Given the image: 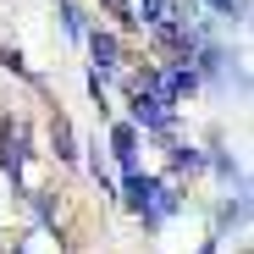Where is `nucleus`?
Returning <instances> with one entry per match:
<instances>
[{"label":"nucleus","mask_w":254,"mask_h":254,"mask_svg":"<svg viewBox=\"0 0 254 254\" xmlns=\"http://www.w3.org/2000/svg\"><path fill=\"white\" fill-rule=\"evenodd\" d=\"M33 127L22 111H0V177L11 183V193H28V160H33Z\"/></svg>","instance_id":"f257e3e1"},{"label":"nucleus","mask_w":254,"mask_h":254,"mask_svg":"<svg viewBox=\"0 0 254 254\" xmlns=\"http://www.w3.org/2000/svg\"><path fill=\"white\" fill-rule=\"evenodd\" d=\"M122 105H127V122H133L144 138H172V133H177V111H183V105H172L166 94H155L149 83L122 89Z\"/></svg>","instance_id":"f03ea898"},{"label":"nucleus","mask_w":254,"mask_h":254,"mask_svg":"<svg viewBox=\"0 0 254 254\" xmlns=\"http://www.w3.org/2000/svg\"><path fill=\"white\" fill-rule=\"evenodd\" d=\"M77 50H89V66H94L105 83H116V72L133 61V56H127V33H116L111 22H89V33H83Z\"/></svg>","instance_id":"7ed1b4c3"},{"label":"nucleus","mask_w":254,"mask_h":254,"mask_svg":"<svg viewBox=\"0 0 254 254\" xmlns=\"http://www.w3.org/2000/svg\"><path fill=\"white\" fill-rule=\"evenodd\" d=\"M138 144H144V133L127 116L105 122V160H116V172H138Z\"/></svg>","instance_id":"20e7f679"},{"label":"nucleus","mask_w":254,"mask_h":254,"mask_svg":"<svg viewBox=\"0 0 254 254\" xmlns=\"http://www.w3.org/2000/svg\"><path fill=\"white\" fill-rule=\"evenodd\" d=\"M50 155L56 166H83V138H77L72 116L61 111V100H50Z\"/></svg>","instance_id":"39448f33"},{"label":"nucleus","mask_w":254,"mask_h":254,"mask_svg":"<svg viewBox=\"0 0 254 254\" xmlns=\"http://www.w3.org/2000/svg\"><path fill=\"white\" fill-rule=\"evenodd\" d=\"M249 227V188H227V199L216 204V238H232V232H243Z\"/></svg>","instance_id":"423d86ee"},{"label":"nucleus","mask_w":254,"mask_h":254,"mask_svg":"<svg viewBox=\"0 0 254 254\" xmlns=\"http://www.w3.org/2000/svg\"><path fill=\"white\" fill-rule=\"evenodd\" d=\"M160 144H166V160H172L166 177H199V172H204V149H199V144H188V138H177V133L160 138Z\"/></svg>","instance_id":"0eeeda50"},{"label":"nucleus","mask_w":254,"mask_h":254,"mask_svg":"<svg viewBox=\"0 0 254 254\" xmlns=\"http://www.w3.org/2000/svg\"><path fill=\"white\" fill-rule=\"evenodd\" d=\"M56 22H61V39H66V45L77 50V45H83V33H89V22H94V17L83 11L77 0H56Z\"/></svg>","instance_id":"6e6552de"},{"label":"nucleus","mask_w":254,"mask_h":254,"mask_svg":"<svg viewBox=\"0 0 254 254\" xmlns=\"http://www.w3.org/2000/svg\"><path fill=\"white\" fill-rule=\"evenodd\" d=\"M0 72H11V77H22L28 89H39V94L50 89V83H45V72H33V66H28V56H22L17 45H0Z\"/></svg>","instance_id":"1a4fd4ad"},{"label":"nucleus","mask_w":254,"mask_h":254,"mask_svg":"<svg viewBox=\"0 0 254 254\" xmlns=\"http://www.w3.org/2000/svg\"><path fill=\"white\" fill-rule=\"evenodd\" d=\"M193 6H199L204 17L232 22V28H243V22H249V0H193Z\"/></svg>","instance_id":"9d476101"},{"label":"nucleus","mask_w":254,"mask_h":254,"mask_svg":"<svg viewBox=\"0 0 254 254\" xmlns=\"http://www.w3.org/2000/svg\"><path fill=\"white\" fill-rule=\"evenodd\" d=\"M177 11H183V0H133L138 28H155V22H166V17H177Z\"/></svg>","instance_id":"9b49d317"},{"label":"nucleus","mask_w":254,"mask_h":254,"mask_svg":"<svg viewBox=\"0 0 254 254\" xmlns=\"http://www.w3.org/2000/svg\"><path fill=\"white\" fill-rule=\"evenodd\" d=\"M94 6L105 11V22L116 33H138V17H133V0H94Z\"/></svg>","instance_id":"f8f14e48"},{"label":"nucleus","mask_w":254,"mask_h":254,"mask_svg":"<svg viewBox=\"0 0 254 254\" xmlns=\"http://www.w3.org/2000/svg\"><path fill=\"white\" fill-rule=\"evenodd\" d=\"M199 254H221V238H216V232H210V238L199 243Z\"/></svg>","instance_id":"ddd939ff"},{"label":"nucleus","mask_w":254,"mask_h":254,"mask_svg":"<svg viewBox=\"0 0 254 254\" xmlns=\"http://www.w3.org/2000/svg\"><path fill=\"white\" fill-rule=\"evenodd\" d=\"M0 254H6V249H0Z\"/></svg>","instance_id":"4468645a"}]
</instances>
